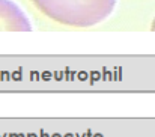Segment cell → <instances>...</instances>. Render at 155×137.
Instances as JSON below:
<instances>
[{
  "instance_id": "cell-2",
  "label": "cell",
  "mask_w": 155,
  "mask_h": 137,
  "mask_svg": "<svg viewBox=\"0 0 155 137\" xmlns=\"http://www.w3.org/2000/svg\"><path fill=\"white\" fill-rule=\"evenodd\" d=\"M0 30L30 32L32 23L14 0H0Z\"/></svg>"
},
{
  "instance_id": "cell-1",
  "label": "cell",
  "mask_w": 155,
  "mask_h": 137,
  "mask_svg": "<svg viewBox=\"0 0 155 137\" xmlns=\"http://www.w3.org/2000/svg\"><path fill=\"white\" fill-rule=\"evenodd\" d=\"M51 21L74 29L94 27L113 14L117 0H30Z\"/></svg>"
},
{
  "instance_id": "cell-3",
  "label": "cell",
  "mask_w": 155,
  "mask_h": 137,
  "mask_svg": "<svg viewBox=\"0 0 155 137\" xmlns=\"http://www.w3.org/2000/svg\"><path fill=\"white\" fill-rule=\"evenodd\" d=\"M151 30L155 32V17H154V20H152V23H151Z\"/></svg>"
}]
</instances>
